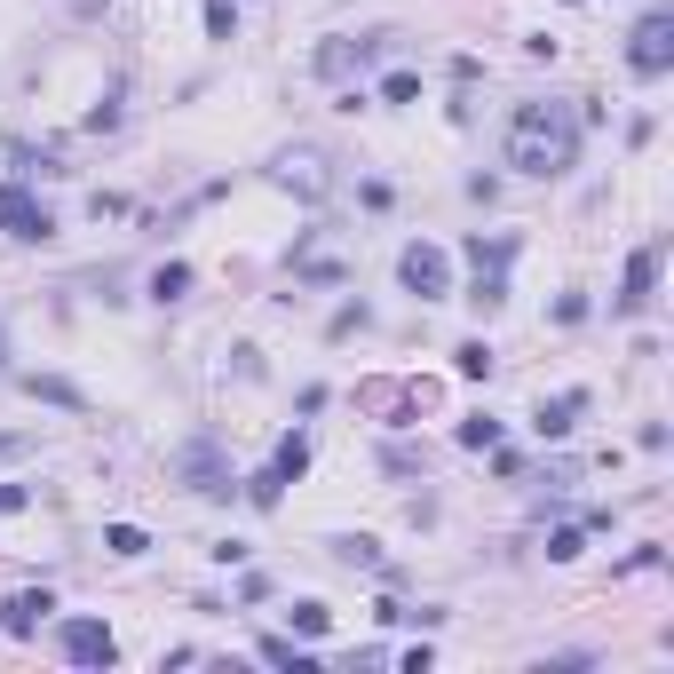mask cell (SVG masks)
Instances as JSON below:
<instances>
[{
    "instance_id": "6da1fadb",
    "label": "cell",
    "mask_w": 674,
    "mask_h": 674,
    "mask_svg": "<svg viewBox=\"0 0 674 674\" xmlns=\"http://www.w3.org/2000/svg\"><path fill=\"white\" fill-rule=\"evenodd\" d=\"M508 167L540 175V183L571 175L579 167V112L571 104H516V119H508Z\"/></svg>"
},
{
    "instance_id": "7a4b0ae2",
    "label": "cell",
    "mask_w": 674,
    "mask_h": 674,
    "mask_svg": "<svg viewBox=\"0 0 674 674\" xmlns=\"http://www.w3.org/2000/svg\"><path fill=\"white\" fill-rule=\"evenodd\" d=\"M627 72H635V80H667V72H674V8H651V16L635 24Z\"/></svg>"
},
{
    "instance_id": "3957f363",
    "label": "cell",
    "mask_w": 674,
    "mask_h": 674,
    "mask_svg": "<svg viewBox=\"0 0 674 674\" xmlns=\"http://www.w3.org/2000/svg\"><path fill=\"white\" fill-rule=\"evenodd\" d=\"M167 476H175L183 492H230V460H223L215 445H207V437L175 452V460H167Z\"/></svg>"
},
{
    "instance_id": "277c9868",
    "label": "cell",
    "mask_w": 674,
    "mask_h": 674,
    "mask_svg": "<svg viewBox=\"0 0 674 674\" xmlns=\"http://www.w3.org/2000/svg\"><path fill=\"white\" fill-rule=\"evenodd\" d=\"M397 278H405V294H421V302H445L452 294V262L437 246H405V254H397Z\"/></svg>"
},
{
    "instance_id": "5b68a950",
    "label": "cell",
    "mask_w": 674,
    "mask_h": 674,
    "mask_svg": "<svg viewBox=\"0 0 674 674\" xmlns=\"http://www.w3.org/2000/svg\"><path fill=\"white\" fill-rule=\"evenodd\" d=\"M0 230H8V238H56V215H48L24 183H0Z\"/></svg>"
},
{
    "instance_id": "8992f818",
    "label": "cell",
    "mask_w": 674,
    "mask_h": 674,
    "mask_svg": "<svg viewBox=\"0 0 674 674\" xmlns=\"http://www.w3.org/2000/svg\"><path fill=\"white\" fill-rule=\"evenodd\" d=\"M651 286H659V246H635V254H627V278H619V302H611V310H619V318H643V310H651Z\"/></svg>"
},
{
    "instance_id": "52a82bcc",
    "label": "cell",
    "mask_w": 674,
    "mask_h": 674,
    "mask_svg": "<svg viewBox=\"0 0 674 674\" xmlns=\"http://www.w3.org/2000/svg\"><path fill=\"white\" fill-rule=\"evenodd\" d=\"M64 659H72V667H112L119 659L112 627H104V619H64Z\"/></svg>"
},
{
    "instance_id": "ba28073f",
    "label": "cell",
    "mask_w": 674,
    "mask_h": 674,
    "mask_svg": "<svg viewBox=\"0 0 674 674\" xmlns=\"http://www.w3.org/2000/svg\"><path fill=\"white\" fill-rule=\"evenodd\" d=\"M48 611H56V595H48V587H16V595L0 603V635H16V643H24V635H40V619H48Z\"/></svg>"
},
{
    "instance_id": "9c48e42d",
    "label": "cell",
    "mask_w": 674,
    "mask_h": 674,
    "mask_svg": "<svg viewBox=\"0 0 674 674\" xmlns=\"http://www.w3.org/2000/svg\"><path fill=\"white\" fill-rule=\"evenodd\" d=\"M579 413H587V397L571 389V397H556V405H540V421H532V429H540V437H571V429H579Z\"/></svg>"
},
{
    "instance_id": "30bf717a",
    "label": "cell",
    "mask_w": 674,
    "mask_h": 674,
    "mask_svg": "<svg viewBox=\"0 0 674 674\" xmlns=\"http://www.w3.org/2000/svg\"><path fill=\"white\" fill-rule=\"evenodd\" d=\"M508 254H516L508 238H468V262H476V278H500V270H508Z\"/></svg>"
},
{
    "instance_id": "8fae6325",
    "label": "cell",
    "mask_w": 674,
    "mask_h": 674,
    "mask_svg": "<svg viewBox=\"0 0 674 674\" xmlns=\"http://www.w3.org/2000/svg\"><path fill=\"white\" fill-rule=\"evenodd\" d=\"M191 294V262H159L151 270V302H183Z\"/></svg>"
},
{
    "instance_id": "7c38bea8",
    "label": "cell",
    "mask_w": 674,
    "mask_h": 674,
    "mask_svg": "<svg viewBox=\"0 0 674 674\" xmlns=\"http://www.w3.org/2000/svg\"><path fill=\"white\" fill-rule=\"evenodd\" d=\"M24 389H32V397H40V405H72V413H80V405H88V397H80V389H72V381H64V373H32V381H24Z\"/></svg>"
},
{
    "instance_id": "4fadbf2b",
    "label": "cell",
    "mask_w": 674,
    "mask_h": 674,
    "mask_svg": "<svg viewBox=\"0 0 674 674\" xmlns=\"http://www.w3.org/2000/svg\"><path fill=\"white\" fill-rule=\"evenodd\" d=\"M302 468H310V437H286V445L270 452V476H278V484H294Z\"/></svg>"
},
{
    "instance_id": "5bb4252c",
    "label": "cell",
    "mask_w": 674,
    "mask_h": 674,
    "mask_svg": "<svg viewBox=\"0 0 674 674\" xmlns=\"http://www.w3.org/2000/svg\"><path fill=\"white\" fill-rule=\"evenodd\" d=\"M460 445H468V452H492V445H500V421H492V413L460 421Z\"/></svg>"
},
{
    "instance_id": "9a60e30c",
    "label": "cell",
    "mask_w": 674,
    "mask_h": 674,
    "mask_svg": "<svg viewBox=\"0 0 674 674\" xmlns=\"http://www.w3.org/2000/svg\"><path fill=\"white\" fill-rule=\"evenodd\" d=\"M452 365H460L468 381H484V373H492V349H484V341H460V349H452Z\"/></svg>"
},
{
    "instance_id": "2e32d148",
    "label": "cell",
    "mask_w": 674,
    "mask_h": 674,
    "mask_svg": "<svg viewBox=\"0 0 674 674\" xmlns=\"http://www.w3.org/2000/svg\"><path fill=\"white\" fill-rule=\"evenodd\" d=\"M262 659H270V667H294V674H310V651H294V643H278V635H262Z\"/></svg>"
},
{
    "instance_id": "e0dca14e",
    "label": "cell",
    "mask_w": 674,
    "mask_h": 674,
    "mask_svg": "<svg viewBox=\"0 0 674 674\" xmlns=\"http://www.w3.org/2000/svg\"><path fill=\"white\" fill-rule=\"evenodd\" d=\"M104 548H112V556H143L151 540H143V524H112V532H104Z\"/></svg>"
},
{
    "instance_id": "ac0fdd59",
    "label": "cell",
    "mask_w": 674,
    "mask_h": 674,
    "mask_svg": "<svg viewBox=\"0 0 674 674\" xmlns=\"http://www.w3.org/2000/svg\"><path fill=\"white\" fill-rule=\"evenodd\" d=\"M334 556L349 563V571H357V563H365V571H381V548H373V540H334Z\"/></svg>"
},
{
    "instance_id": "d6986e66",
    "label": "cell",
    "mask_w": 674,
    "mask_h": 674,
    "mask_svg": "<svg viewBox=\"0 0 674 674\" xmlns=\"http://www.w3.org/2000/svg\"><path fill=\"white\" fill-rule=\"evenodd\" d=\"M326 627H334L326 603H294V635H326Z\"/></svg>"
},
{
    "instance_id": "ffe728a7",
    "label": "cell",
    "mask_w": 674,
    "mask_h": 674,
    "mask_svg": "<svg viewBox=\"0 0 674 674\" xmlns=\"http://www.w3.org/2000/svg\"><path fill=\"white\" fill-rule=\"evenodd\" d=\"M381 96H389V104H413V96H421V72H389Z\"/></svg>"
},
{
    "instance_id": "44dd1931",
    "label": "cell",
    "mask_w": 674,
    "mask_h": 674,
    "mask_svg": "<svg viewBox=\"0 0 674 674\" xmlns=\"http://www.w3.org/2000/svg\"><path fill=\"white\" fill-rule=\"evenodd\" d=\"M246 500H254V508H278V500H286V484H278V476H270V468H262V476H254V484H246Z\"/></svg>"
},
{
    "instance_id": "7402d4cb",
    "label": "cell",
    "mask_w": 674,
    "mask_h": 674,
    "mask_svg": "<svg viewBox=\"0 0 674 674\" xmlns=\"http://www.w3.org/2000/svg\"><path fill=\"white\" fill-rule=\"evenodd\" d=\"M207 32H215V40L238 32V8H230V0H207Z\"/></svg>"
},
{
    "instance_id": "603a6c76",
    "label": "cell",
    "mask_w": 674,
    "mask_h": 674,
    "mask_svg": "<svg viewBox=\"0 0 674 674\" xmlns=\"http://www.w3.org/2000/svg\"><path fill=\"white\" fill-rule=\"evenodd\" d=\"M579 548H587V532H571V524H563L556 540H548V556H556V563H571V556H579Z\"/></svg>"
},
{
    "instance_id": "cb8c5ba5",
    "label": "cell",
    "mask_w": 674,
    "mask_h": 674,
    "mask_svg": "<svg viewBox=\"0 0 674 674\" xmlns=\"http://www.w3.org/2000/svg\"><path fill=\"white\" fill-rule=\"evenodd\" d=\"M32 445H40V437H24V429H0V460H24Z\"/></svg>"
},
{
    "instance_id": "d4e9b609",
    "label": "cell",
    "mask_w": 674,
    "mask_h": 674,
    "mask_svg": "<svg viewBox=\"0 0 674 674\" xmlns=\"http://www.w3.org/2000/svg\"><path fill=\"white\" fill-rule=\"evenodd\" d=\"M24 500H32V492H24V484H0V516H16V508H24Z\"/></svg>"
},
{
    "instance_id": "484cf974",
    "label": "cell",
    "mask_w": 674,
    "mask_h": 674,
    "mask_svg": "<svg viewBox=\"0 0 674 674\" xmlns=\"http://www.w3.org/2000/svg\"><path fill=\"white\" fill-rule=\"evenodd\" d=\"M0 365H8V334H0Z\"/></svg>"
},
{
    "instance_id": "4316f807",
    "label": "cell",
    "mask_w": 674,
    "mask_h": 674,
    "mask_svg": "<svg viewBox=\"0 0 674 674\" xmlns=\"http://www.w3.org/2000/svg\"><path fill=\"white\" fill-rule=\"evenodd\" d=\"M563 8H579V0H563Z\"/></svg>"
}]
</instances>
